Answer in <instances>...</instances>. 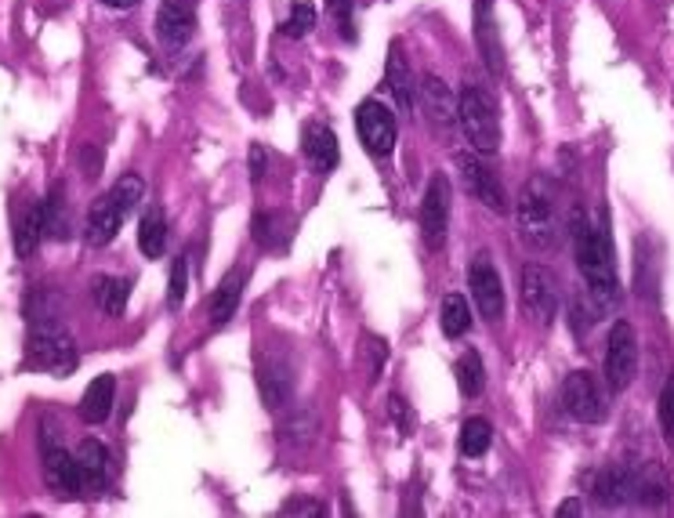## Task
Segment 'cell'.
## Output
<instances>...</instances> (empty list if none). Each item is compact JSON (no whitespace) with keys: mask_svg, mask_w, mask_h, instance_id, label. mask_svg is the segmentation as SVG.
<instances>
[{"mask_svg":"<svg viewBox=\"0 0 674 518\" xmlns=\"http://www.w3.org/2000/svg\"><path fill=\"white\" fill-rule=\"evenodd\" d=\"M570 235H573V254L576 265L587 279V290L595 293L598 309L620 301V279H617V262H613V243L606 221H587L584 210H573L570 218Z\"/></svg>","mask_w":674,"mask_h":518,"instance_id":"obj_1","label":"cell"},{"mask_svg":"<svg viewBox=\"0 0 674 518\" xmlns=\"http://www.w3.org/2000/svg\"><path fill=\"white\" fill-rule=\"evenodd\" d=\"M515 226H518V240L529 251H548L555 243V235H559V215H555V188L548 179L526 182V188L518 193Z\"/></svg>","mask_w":674,"mask_h":518,"instance_id":"obj_2","label":"cell"},{"mask_svg":"<svg viewBox=\"0 0 674 518\" xmlns=\"http://www.w3.org/2000/svg\"><path fill=\"white\" fill-rule=\"evenodd\" d=\"M457 124L482 157H493V152L501 149V116H496V102L482 88L468 84L465 91H460Z\"/></svg>","mask_w":674,"mask_h":518,"instance_id":"obj_3","label":"cell"},{"mask_svg":"<svg viewBox=\"0 0 674 518\" xmlns=\"http://www.w3.org/2000/svg\"><path fill=\"white\" fill-rule=\"evenodd\" d=\"M30 367L66 377L77 370V345L52 315H33L30 330Z\"/></svg>","mask_w":674,"mask_h":518,"instance_id":"obj_4","label":"cell"},{"mask_svg":"<svg viewBox=\"0 0 674 518\" xmlns=\"http://www.w3.org/2000/svg\"><path fill=\"white\" fill-rule=\"evenodd\" d=\"M562 406H566V414L581 424H602L609 417L606 388H602L598 377L587 370H576L562 381Z\"/></svg>","mask_w":674,"mask_h":518,"instance_id":"obj_5","label":"cell"},{"mask_svg":"<svg viewBox=\"0 0 674 518\" xmlns=\"http://www.w3.org/2000/svg\"><path fill=\"white\" fill-rule=\"evenodd\" d=\"M638 373V337L628 320H617L606 341V384L609 392H624Z\"/></svg>","mask_w":674,"mask_h":518,"instance_id":"obj_6","label":"cell"},{"mask_svg":"<svg viewBox=\"0 0 674 518\" xmlns=\"http://www.w3.org/2000/svg\"><path fill=\"white\" fill-rule=\"evenodd\" d=\"M356 135L363 141V149L370 157H388L396 149V138H399V127H396V116L392 110H385L381 102L366 99L359 110H356Z\"/></svg>","mask_w":674,"mask_h":518,"instance_id":"obj_7","label":"cell"},{"mask_svg":"<svg viewBox=\"0 0 674 518\" xmlns=\"http://www.w3.org/2000/svg\"><path fill=\"white\" fill-rule=\"evenodd\" d=\"M446 232H449V182L446 174H435L424 188V199H421V235H424V246L429 251H439L446 243Z\"/></svg>","mask_w":674,"mask_h":518,"instance_id":"obj_8","label":"cell"},{"mask_svg":"<svg viewBox=\"0 0 674 518\" xmlns=\"http://www.w3.org/2000/svg\"><path fill=\"white\" fill-rule=\"evenodd\" d=\"M468 290H471V301L482 320H501L504 315V287H501V276L487 254H476L471 257V268H468Z\"/></svg>","mask_w":674,"mask_h":518,"instance_id":"obj_9","label":"cell"},{"mask_svg":"<svg viewBox=\"0 0 674 518\" xmlns=\"http://www.w3.org/2000/svg\"><path fill=\"white\" fill-rule=\"evenodd\" d=\"M559 279H555L544 265H526L523 273V304L537 323H551L559 312Z\"/></svg>","mask_w":674,"mask_h":518,"instance_id":"obj_10","label":"cell"},{"mask_svg":"<svg viewBox=\"0 0 674 518\" xmlns=\"http://www.w3.org/2000/svg\"><path fill=\"white\" fill-rule=\"evenodd\" d=\"M457 171H460V182H465V188L479 199L482 207H490L493 215H504V210H507L504 185L496 182V174L487 168V163L476 160V157H468V152H460V157H457Z\"/></svg>","mask_w":674,"mask_h":518,"instance_id":"obj_11","label":"cell"},{"mask_svg":"<svg viewBox=\"0 0 674 518\" xmlns=\"http://www.w3.org/2000/svg\"><path fill=\"white\" fill-rule=\"evenodd\" d=\"M44 479L58 497H77L84 490V479H80V464H77V453L62 450L55 439L52 446H44Z\"/></svg>","mask_w":674,"mask_h":518,"instance_id":"obj_12","label":"cell"},{"mask_svg":"<svg viewBox=\"0 0 674 518\" xmlns=\"http://www.w3.org/2000/svg\"><path fill=\"white\" fill-rule=\"evenodd\" d=\"M196 30V15L189 11L185 0H163L157 11V37L168 51H179L189 41H193Z\"/></svg>","mask_w":674,"mask_h":518,"instance_id":"obj_13","label":"cell"},{"mask_svg":"<svg viewBox=\"0 0 674 518\" xmlns=\"http://www.w3.org/2000/svg\"><path fill=\"white\" fill-rule=\"evenodd\" d=\"M124 218H127V210H124L121 204H116V196H113V193L99 196V199H94V204L88 207V221H84L88 243H91V246L113 243V240H116V232H121V226H124Z\"/></svg>","mask_w":674,"mask_h":518,"instance_id":"obj_14","label":"cell"},{"mask_svg":"<svg viewBox=\"0 0 674 518\" xmlns=\"http://www.w3.org/2000/svg\"><path fill=\"white\" fill-rule=\"evenodd\" d=\"M77 464H80V479H84V490L91 493H102L113 482V453L99 439H84L77 446Z\"/></svg>","mask_w":674,"mask_h":518,"instance_id":"obj_15","label":"cell"},{"mask_svg":"<svg viewBox=\"0 0 674 518\" xmlns=\"http://www.w3.org/2000/svg\"><path fill=\"white\" fill-rule=\"evenodd\" d=\"M476 47L482 55V62L493 77L504 73V47H501V33H496L493 22V4L490 0H476Z\"/></svg>","mask_w":674,"mask_h":518,"instance_id":"obj_16","label":"cell"},{"mask_svg":"<svg viewBox=\"0 0 674 518\" xmlns=\"http://www.w3.org/2000/svg\"><path fill=\"white\" fill-rule=\"evenodd\" d=\"M113 399H116V377L102 373L88 384L84 399H80V421L84 424H105L113 414Z\"/></svg>","mask_w":674,"mask_h":518,"instance_id":"obj_17","label":"cell"},{"mask_svg":"<svg viewBox=\"0 0 674 518\" xmlns=\"http://www.w3.org/2000/svg\"><path fill=\"white\" fill-rule=\"evenodd\" d=\"M305 157L312 160L316 171H334L338 160H341V149H338V135L330 131L327 124H309L305 127Z\"/></svg>","mask_w":674,"mask_h":518,"instance_id":"obj_18","label":"cell"},{"mask_svg":"<svg viewBox=\"0 0 674 518\" xmlns=\"http://www.w3.org/2000/svg\"><path fill=\"white\" fill-rule=\"evenodd\" d=\"M421 94V105H424V116H429L432 124H454L457 116V102H454V91H449L439 77H424V84L418 88Z\"/></svg>","mask_w":674,"mask_h":518,"instance_id":"obj_19","label":"cell"},{"mask_svg":"<svg viewBox=\"0 0 674 518\" xmlns=\"http://www.w3.org/2000/svg\"><path fill=\"white\" fill-rule=\"evenodd\" d=\"M258 388L269 410H279L290 399V370L279 359H262L258 362Z\"/></svg>","mask_w":674,"mask_h":518,"instance_id":"obj_20","label":"cell"},{"mask_svg":"<svg viewBox=\"0 0 674 518\" xmlns=\"http://www.w3.org/2000/svg\"><path fill=\"white\" fill-rule=\"evenodd\" d=\"M138 246L146 257H160L168 246V215L160 207H149L138 221Z\"/></svg>","mask_w":674,"mask_h":518,"instance_id":"obj_21","label":"cell"},{"mask_svg":"<svg viewBox=\"0 0 674 518\" xmlns=\"http://www.w3.org/2000/svg\"><path fill=\"white\" fill-rule=\"evenodd\" d=\"M243 273H232V276H225L221 279V287L210 293V323L215 326H225L232 320V312H236V304H240L243 298Z\"/></svg>","mask_w":674,"mask_h":518,"instance_id":"obj_22","label":"cell"},{"mask_svg":"<svg viewBox=\"0 0 674 518\" xmlns=\"http://www.w3.org/2000/svg\"><path fill=\"white\" fill-rule=\"evenodd\" d=\"M41 240H44L41 204H30V207L19 215V221H15V254H19V257H33V254H37Z\"/></svg>","mask_w":674,"mask_h":518,"instance_id":"obj_23","label":"cell"},{"mask_svg":"<svg viewBox=\"0 0 674 518\" xmlns=\"http://www.w3.org/2000/svg\"><path fill=\"white\" fill-rule=\"evenodd\" d=\"M91 293H94V304H99L105 315H124L127 293H132V283L116 279V276H99V279L91 283Z\"/></svg>","mask_w":674,"mask_h":518,"instance_id":"obj_24","label":"cell"},{"mask_svg":"<svg viewBox=\"0 0 674 518\" xmlns=\"http://www.w3.org/2000/svg\"><path fill=\"white\" fill-rule=\"evenodd\" d=\"M635 493V479L620 468H606L595 479V500L602 504H624Z\"/></svg>","mask_w":674,"mask_h":518,"instance_id":"obj_25","label":"cell"},{"mask_svg":"<svg viewBox=\"0 0 674 518\" xmlns=\"http://www.w3.org/2000/svg\"><path fill=\"white\" fill-rule=\"evenodd\" d=\"M457 388H460V395H468V399H476L482 388H487V367H482V356L479 352H465V356L457 359Z\"/></svg>","mask_w":674,"mask_h":518,"instance_id":"obj_26","label":"cell"},{"mask_svg":"<svg viewBox=\"0 0 674 518\" xmlns=\"http://www.w3.org/2000/svg\"><path fill=\"white\" fill-rule=\"evenodd\" d=\"M439 326L446 337H465L468 326H471V309L460 293H446L443 298V309H439Z\"/></svg>","mask_w":674,"mask_h":518,"instance_id":"obj_27","label":"cell"},{"mask_svg":"<svg viewBox=\"0 0 674 518\" xmlns=\"http://www.w3.org/2000/svg\"><path fill=\"white\" fill-rule=\"evenodd\" d=\"M41 215H44V235H52V240H66L69 221H66V188L62 185L52 188V196L41 204Z\"/></svg>","mask_w":674,"mask_h":518,"instance_id":"obj_28","label":"cell"},{"mask_svg":"<svg viewBox=\"0 0 674 518\" xmlns=\"http://www.w3.org/2000/svg\"><path fill=\"white\" fill-rule=\"evenodd\" d=\"M388 91L396 94V105L403 113L413 110V80H410V69L399 51H392V58H388Z\"/></svg>","mask_w":674,"mask_h":518,"instance_id":"obj_29","label":"cell"},{"mask_svg":"<svg viewBox=\"0 0 674 518\" xmlns=\"http://www.w3.org/2000/svg\"><path fill=\"white\" fill-rule=\"evenodd\" d=\"M490 442H493L490 421L468 417V421H465V428H460V453H465V457H482V453L490 450Z\"/></svg>","mask_w":674,"mask_h":518,"instance_id":"obj_30","label":"cell"},{"mask_svg":"<svg viewBox=\"0 0 674 518\" xmlns=\"http://www.w3.org/2000/svg\"><path fill=\"white\" fill-rule=\"evenodd\" d=\"M312 26H316V8L309 0H298V4L290 8L287 22H283V33H287L290 41H301L305 33H312Z\"/></svg>","mask_w":674,"mask_h":518,"instance_id":"obj_31","label":"cell"},{"mask_svg":"<svg viewBox=\"0 0 674 518\" xmlns=\"http://www.w3.org/2000/svg\"><path fill=\"white\" fill-rule=\"evenodd\" d=\"M327 15L349 41L356 37V0H327Z\"/></svg>","mask_w":674,"mask_h":518,"instance_id":"obj_32","label":"cell"},{"mask_svg":"<svg viewBox=\"0 0 674 518\" xmlns=\"http://www.w3.org/2000/svg\"><path fill=\"white\" fill-rule=\"evenodd\" d=\"M110 193L116 196V204H121L127 215H132L135 210V204L141 199V193H146V182H141V174H124L121 182H116Z\"/></svg>","mask_w":674,"mask_h":518,"instance_id":"obj_33","label":"cell"},{"mask_svg":"<svg viewBox=\"0 0 674 518\" xmlns=\"http://www.w3.org/2000/svg\"><path fill=\"white\" fill-rule=\"evenodd\" d=\"M283 226H287V218H279V215H258V218H254V240L272 251V246H279V240H283Z\"/></svg>","mask_w":674,"mask_h":518,"instance_id":"obj_34","label":"cell"},{"mask_svg":"<svg viewBox=\"0 0 674 518\" xmlns=\"http://www.w3.org/2000/svg\"><path fill=\"white\" fill-rule=\"evenodd\" d=\"M656 414H660V428H664V439H667V442L674 446V373L667 377L664 392H660Z\"/></svg>","mask_w":674,"mask_h":518,"instance_id":"obj_35","label":"cell"},{"mask_svg":"<svg viewBox=\"0 0 674 518\" xmlns=\"http://www.w3.org/2000/svg\"><path fill=\"white\" fill-rule=\"evenodd\" d=\"M185 290H189V257L182 254L171 268V290H168L171 309H179V304L185 301Z\"/></svg>","mask_w":674,"mask_h":518,"instance_id":"obj_36","label":"cell"},{"mask_svg":"<svg viewBox=\"0 0 674 518\" xmlns=\"http://www.w3.org/2000/svg\"><path fill=\"white\" fill-rule=\"evenodd\" d=\"M247 171H251L254 182L265 174V146H251V152H247Z\"/></svg>","mask_w":674,"mask_h":518,"instance_id":"obj_37","label":"cell"},{"mask_svg":"<svg viewBox=\"0 0 674 518\" xmlns=\"http://www.w3.org/2000/svg\"><path fill=\"white\" fill-rule=\"evenodd\" d=\"M392 417H396L399 424H403V431L410 428V414H407V403H403V399H399V395H392Z\"/></svg>","mask_w":674,"mask_h":518,"instance_id":"obj_38","label":"cell"},{"mask_svg":"<svg viewBox=\"0 0 674 518\" xmlns=\"http://www.w3.org/2000/svg\"><path fill=\"white\" fill-rule=\"evenodd\" d=\"M102 4H105V8H135L138 0H102Z\"/></svg>","mask_w":674,"mask_h":518,"instance_id":"obj_39","label":"cell"},{"mask_svg":"<svg viewBox=\"0 0 674 518\" xmlns=\"http://www.w3.org/2000/svg\"><path fill=\"white\" fill-rule=\"evenodd\" d=\"M576 511H581V504H576V500H566L562 508H559V515H576Z\"/></svg>","mask_w":674,"mask_h":518,"instance_id":"obj_40","label":"cell"}]
</instances>
